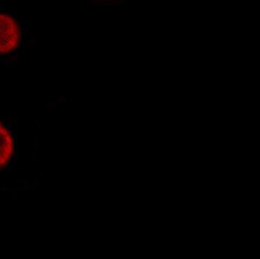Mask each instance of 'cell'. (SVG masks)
I'll return each mask as SVG.
<instances>
[{
  "label": "cell",
  "instance_id": "cell-1",
  "mask_svg": "<svg viewBox=\"0 0 260 259\" xmlns=\"http://www.w3.org/2000/svg\"><path fill=\"white\" fill-rule=\"evenodd\" d=\"M29 29L17 9L0 6V61L13 62L26 49Z\"/></svg>",
  "mask_w": 260,
  "mask_h": 259
},
{
  "label": "cell",
  "instance_id": "cell-2",
  "mask_svg": "<svg viewBox=\"0 0 260 259\" xmlns=\"http://www.w3.org/2000/svg\"><path fill=\"white\" fill-rule=\"evenodd\" d=\"M14 137L8 127L0 120V169L12 161L14 154Z\"/></svg>",
  "mask_w": 260,
  "mask_h": 259
},
{
  "label": "cell",
  "instance_id": "cell-3",
  "mask_svg": "<svg viewBox=\"0 0 260 259\" xmlns=\"http://www.w3.org/2000/svg\"><path fill=\"white\" fill-rule=\"evenodd\" d=\"M129 0H91L92 3L98 6H116V5H123L127 3Z\"/></svg>",
  "mask_w": 260,
  "mask_h": 259
}]
</instances>
